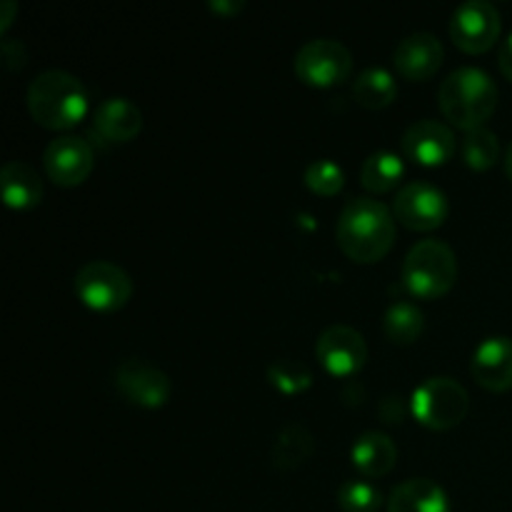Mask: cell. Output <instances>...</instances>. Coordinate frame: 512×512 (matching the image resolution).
I'll use <instances>...</instances> for the list:
<instances>
[{"label":"cell","mask_w":512,"mask_h":512,"mask_svg":"<svg viewBox=\"0 0 512 512\" xmlns=\"http://www.w3.org/2000/svg\"><path fill=\"white\" fill-rule=\"evenodd\" d=\"M338 505L343 512H378L383 508V493L373 483L350 480L338 490Z\"/></svg>","instance_id":"26"},{"label":"cell","mask_w":512,"mask_h":512,"mask_svg":"<svg viewBox=\"0 0 512 512\" xmlns=\"http://www.w3.org/2000/svg\"><path fill=\"white\" fill-rule=\"evenodd\" d=\"M338 245L353 263H378L395 243V215L380 200L353 198L338 218Z\"/></svg>","instance_id":"1"},{"label":"cell","mask_w":512,"mask_h":512,"mask_svg":"<svg viewBox=\"0 0 512 512\" xmlns=\"http://www.w3.org/2000/svg\"><path fill=\"white\" fill-rule=\"evenodd\" d=\"M463 158L473 170H488L500 158V140L493 130L475 128L468 130L463 138Z\"/></svg>","instance_id":"24"},{"label":"cell","mask_w":512,"mask_h":512,"mask_svg":"<svg viewBox=\"0 0 512 512\" xmlns=\"http://www.w3.org/2000/svg\"><path fill=\"white\" fill-rule=\"evenodd\" d=\"M353 98L368 110L388 108L398 98V83L385 68H368L353 83Z\"/></svg>","instance_id":"21"},{"label":"cell","mask_w":512,"mask_h":512,"mask_svg":"<svg viewBox=\"0 0 512 512\" xmlns=\"http://www.w3.org/2000/svg\"><path fill=\"white\" fill-rule=\"evenodd\" d=\"M315 453V440L305 425L288 423L278 433L273 445V465L278 470H295L310 460Z\"/></svg>","instance_id":"20"},{"label":"cell","mask_w":512,"mask_h":512,"mask_svg":"<svg viewBox=\"0 0 512 512\" xmlns=\"http://www.w3.org/2000/svg\"><path fill=\"white\" fill-rule=\"evenodd\" d=\"M3 55H5V63H8L10 70L25 68L28 53H25V45L20 43V40H3Z\"/></svg>","instance_id":"28"},{"label":"cell","mask_w":512,"mask_h":512,"mask_svg":"<svg viewBox=\"0 0 512 512\" xmlns=\"http://www.w3.org/2000/svg\"><path fill=\"white\" fill-rule=\"evenodd\" d=\"M268 380L275 390L285 395H298L313 385V373L308 370V365L298 363V360H275L268 368Z\"/></svg>","instance_id":"25"},{"label":"cell","mask_w":512,"mask_h":512,"mask_svg":"<svg viewBox=\"0 0 512 512\" xmlns=\"http://www.w3.org/2000/svg\"><path fill=\"white\" fill-rule=\"evenodd\" d=\"M45 173L55 185L63 188H75V185L85 183L93 170L95 155L88 140L78 138V135H63V138L53 140L45 150Z\"/></svg>","instance_id":"12"},{"label":"cell","mask_w":512,"mask_h":512,"mask_svg":"<svg viewBox=\"0 0 512 512\" xmlns=\"http://www.w3.org/2000/svg\"><path fill=\"white\" fill-rule=\"evenodd\" d=\"M405 175L403 160L390 150H380L365 158L363 168H360V183L370 193H388L395 185H400Z\"/></svg>","instance_id":"22"},{"label":"cell","mask_w":512,"mask_h":512,"mask_svg":"<svg viewBox=\"0 0 512 512\" xmlns=\"http://www.w3.org/2000/svg\"><path fill=\"white\" fill-rule=\"evenodd\" d=\"M353 73V55L340 40L318 38L295 55V75L313 88H333Z\"/></svg>","instance_id":"7"},{"label":"cell","mask_w":512,"mask_h":512,"mask_svg":"<svg viewBox=\"0 0 512 512\" xmlns=\"http://www.w3.org/2000/svg\"><path fill=\"white\" fill-rule=\"evenodd\" d=\"M458 280V260L443 240H420L403 263V285L423 300L443 298Z\"/></svg>","instance_id":"4"},{"label":"cell","mask_w":512,"mask_h":512,"mask_svg":"<svg viewBox=\"0 0 512 512\" xmlns=\"http://www.w3.org/2000/svg\"><path fill=\"white\" fill-rule=\"evenodd\" d=\"M505 173H508V178L512 180V143H510L508 153H505Z\"/></svg>","instance_id":"32"},{"label":"cell","mask_w":512,"mask_h":512,"mask_svg":"<svg viewBox=\"0 0 512 512\" xmlns=\"http://www.w3.org/2000/svg\"><path fill=\"white\" fill-rule=\"evenodd\" d=\"M475 383L490 393H505L512 388V340L493 335L475 348L470 365Z\"/></svg>","instance_id":"14"},{"label":"cell","mask_w":512,"mask_h":512,"mask_svg":"<svg viewBox=\"0 0 512 512\" xmlns=\"http://www.w3.org/2000/svg\"><path fill=\"white\" fill-rule=\"evenodd\" d=\"M383 330L388 335L390 343L395 345H410L423 335L425 330V315L418 305L398 300L388 308L383 318Z\"/></svg>","instance_id":"23"},{"label":"cell","mask_w":512,"mask_h":512,"mask_svg":"<svg viewBox=\"0 0 512 512\" xmlns=\"http://www.w3.org/2000/svg\"><path fill=\"white\" fill-rule=\"evenodd\" d=\"M445 50L438 35L433 33H413L403 38L395 48V68L410 83H420L435 75L443 65Z\"/></svg>","instance_id":"15"},{"label":"cell","mask_w":512,"mask_h":512,"mask_svg":"<svg viewBox=\"0 0 512 512\" xmlns=\"http://www.w3.org/2000/svg\"><path fill=\"white\" fill-rule=\"evenodd\" d=\"M3 200L13 210H30L43 200V183L40 175L23 160H10L0 173Z\"/></svg>","instance_id":"18"},{"label":"cell","mask_w":512,"mask_h":512,"mask_svg":"<svg viewBox=\"0 0 512 512\" xmlns=\"http://www.w3.org/2000/svg\"><path fill=\"white\" fill-rule=\"evenodd\" d=\"M455 133L440 120H418L403 135V150L413 163L425 168L445 165L455 155Z\"/></svg>","instance_id":"13"},{"label":"cell","mask_w":512,"mask_h":512,"mask_svg":"<svg viewBox=\"0 0 512 512\" xmlns=\"http://www.w3.org/2000/svg\"><path fill=\"white\" fill-rule=\"evenodd\" d=\"M210 8L215 10V13H220V15H233V13H238V10H243V3H240V0H235V3H228V0H213V3H210Z\"/></svg>","instance_id":"31"},{"label":"cell","mask_w":512,"mask_h":512,"mask_svg":"<svg viewBox=\"0 0 512 512\" xmlns=\"http://www.w3.org/2000/svg\"><path fill=\"white\" fill-rule=\"evenodd\" d=\"M315 355L330 375L348 378V375L363 370L365 360H368V345L358 330L348 328V325H333L318 338Z\"/></svg>","instance_id":"11"},{"label":"cell","mask_w":512,"mask_h":512,"mask_svg":"<svg viewBox=\"0 0 512 512\" xmlns=\"http://www.w3.org/2000/svg\"><path fill=\"white\" fill-rule=\"evenodd\" d=\"M305 185L313 190L315 195H338L345 185V173L338 163L333 160L323 158V160H315V163L308 165L305 170Z\"/></svg>","instance_id":"27"},{"label":"cell","mask_w":512,"mask_h":512,"mask_svg":"<svg viewBox=\"0 0 512 512\" xmlns=\"http://www.w3.org/2000/svg\"><path fill=\"white\" fill-rule=\"evenodd\" d=\"M438 105L445 120L465 133L483 128L485 120L498 108V85L485 70L460 68L443 80L438 90Z\"/></svg>","instance_id":"3"},{"label":"cell","mask_w":512,"mask_h":512,"mask_svg":"<svg viewBox=\"0 0 512 512\" xmlns=\"http://www.w3.org/2000/svg\"><path fill=\"white\" fill-rule=\"evenodd\" d=\"M500 28H503V20H500L498 8L488 0H468L458 5L450 20L453 43L470 55L493 48L495 40L500 38Z\"/></svg>","instance_id":"8"},{"label":"cell","mask_w":512,"mask_h":512,"mask_svg":"<svg viewBox=\"0 0 512 512\" xmlns=\"http://www.w3.org/2000/svg\"><path fill=\"white\" fill-rule=\"evenodd\" d=\"M398 448L393 438L378 430L363 433L353 445V465L365 478H385L395 468Z\"/></svg>","instance_id":"19"},{"label":"cell","mask_w":512,"mask_h":512,"mask_svg":"<svg viewBox=\"0 0 512 512\" xmlns=\"http://www.w3.org/2000/svg\"><path fill=\"white\" fill-rule=\"evenodd\" d=\"M470 395L455 378H428L413 393V415L433 430H450L465 420Z\"/></svg>","instance_id":"5"},{"label":"cell","mask_w":512,"mask_h":512,"mask_svg":"<svg viewBox=\"0 0 512 512\" xmlns=\"http://www.w3.org/2000/svg\"><path fill=\"white\" fill-rule=\"evenodd\" d=\"M75 295L90 310L113 313L128 305L133 295V280L120 265L93 260V263H85L75 275Z\"/></svg>","instance_id":"6"},{"label":"cell","mask_w":512,"mask_h":512,"mask_svg":"<svg viewBox=\"0 0 512 512\" xmlns=\"http://www.w3.org/2000/svg\"><path fill=\"white\" fill-rule=\"evenodd\" d=\"M0 10H3V15H0V33H5V30L10 28V23H13L18 3H15V0H3V3H0Z\"/></svg>","instance_id":"30"},{"label":"cell","mask_w":512,"mask_h":512,"mask_svg":"<svg viewBox=\"0 0 512 512\" xmlns=\"http://www.w3.org/2000/svg\"><path fill=\"white\" fill-rule=\"evenodd\" d=\"M498 65H500V73H503L505 78H508L512 83V33L508 35V40L503 43V48H500Z\"/></svg>","instance_id":"29"},{"label":"cell","mask_w":512,"mask_h":512,"mask_svg":"<svg viewBox=\"0 0 512 512\" xmlns=\"http://www.w3.org/2000/svg\"><path fill=\"white\" fill-rule=\"evenodd\" d=\"M115 388L128 403L140 408H163L170 400V378L145 360H125L115 370Z\"/></svg>","instance_id":"10"},{"label":"cell","mask_w":512,"mask_h":512,"mask_svg":"<svg viewBox=\"0 0 512 512\" xmlns=\"http://www.w3.org/2000/svg\"><path fill=\"white\" fill-rule=\"evenodd\" d=\"M143 130V113L128 98H108L95 110V133L108 143H130Z\"/></svg>","instance_id":"16"},{"label":"cell","mask_w":512,"mask_h":512,"mask_svg":"<svg viewBox=\"0 0 512 512\" xmlns=\"http://www.w3.org/2000/svg\"><path fill=\"white\" fill-rule=\"evenodd\" d=\"M388 512H453L448 493L430 478H410L390 493Z\"/></svg>","instance_id":"17"},{"label":"cell","mask_w":512,"mask_h":512,"mask_svg":"<svg viewBox=\"0 0 512 512\" xmlns=\"http://www.w3.org/2000/svg\"><path fill=\"white\" fill-rule=\"evenodd\" d=\"M88 100L83 80L65 70H45L28 88L30 115L48 130L78 125L88 115Z\"/></svg>","instance_id":"2"},{"label":"cell","mask_w":512,"mask_h":512,"mask_svg":"<svg viewBox=\"0 0 512 512\" xmlns=\"http://www.w3.org/2000/svg\"><path fill=\"white\" fill-rule=\"evenodd\" d=\"M393 215L410 230H435L448 218V198L435 185L415 180L395 195Z\"/></svg>","instance_id":"9"}]
</instances>
